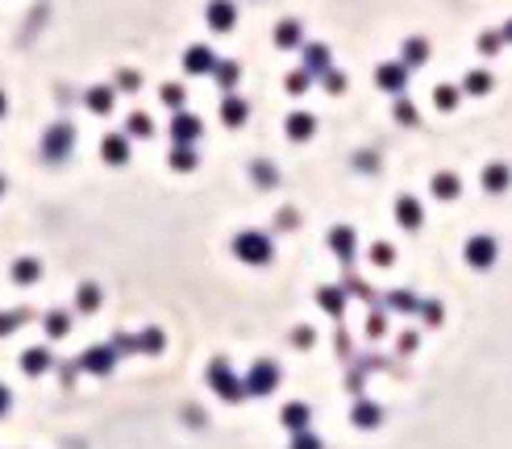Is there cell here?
Instances as JSON below:
<instances>
[{
	"instance_id": "obj_1",
	"label": "cell",
	"mask_w": 512,
	"mask_h": 449,
	"mask_svg": "<svg viewBox=\"0 0 512 449\" xmlns=\"http://www.w3.org/2000/svg\"><path fill=\"white\" fill-rule=\"evenodd\" d=\"M204 378H209V387H213L225 403H242L246 400V383L234 375L229 358H213V362H209V370H204Z\"/></svg>"
},
{
	"instance_id": "obj_2",
	"label": "cell",
	"mask_w": 512,
	"mask_h": 449,
	"mask_svg": "<svg viewBox=\"0 0 512 449\" xmlns=\"http://www.w3.org/2000/svg\"><path fill=\"white\" fill-rule=\"evenodd\" d=\"M117 354H163V345H167V337H163V329H154V325H146L142 333H113V341H109Z\"/></svg>"
},
{
	"instance_id": "obj_3",
	"label": "cell",
	"mask_w": 512,
	"mask_h": 449,
	"mask_svg": "<svg viewBox=\"0 0 512 449\" xmlns=\"http://www.w3.org/2000/svg\"><path fill=\"white\" fill-rule=\"evenodd\" d=\"M229 250H234V258L246 262V266H267L271 262V237L258 233V229H242V233L229 241Z\"/></svg>"
},
{
	"instance_id": "obj_4",
	"label": "cell",
	"mask_w": 512,
	"mask_h": 449,
	"mask_svg": "<svg viewBox=\"0 0 512 449\" xmlns=\"http://www.w3.org/2000/svg\"><path fill=\"white\" fill-rule=\"evenodd\" d=\"M71 150H75V125L59 121V125H50L46 133H42V154H46L50 163L71 158Z\"/></svg>"
},
{
	"instance_id": "obj_5",
	"label": "cell",
	"mask_w": 512,
	"mask_h": 449,
	"mask_svg": "<svg viewBox=\"0 0 512 449\" xmlns=\"http://www.w3.org/2000/svg\"><path fill=\"white\" fill-rule=\"evenodd\" d=\"M242 383H246V395H271V391L279 387V366H275L271 358H258Z\"/></svg>"
},
{
	"instance_id": "obj_6",
	"label": "cell",
	"mask_w": 512,
	"mask_h": 449,
	"mask_svg": "<svg viewBox=\"0 0 512 449\" xmlns=\"http://www.w3.org/2000/svg\"><path fill=\"white\" fill-rule=\"evenodd\" d=\"M117 350H113V345H88V350H84V354L75 358V362H79V370H88V375H113V366H117Z\"/></svg>"
},
{
	"instance_id": "obj_7",
	"label": "cell",
	"mask_w": 512,
	"mask_h": 449,
	"mask_svg": "<svg viewBox=\"0 0 512 449\" xmlns=\"http://www.w3.org/2000/svg\"><path fill=\"white\" fill-rule=\"evenodd\" d=\"M100 158H104L109 166L129 163V133H125V129H109V133L100 138Z\"/></svg>"
},
{
	"instance_id": "obj_8",
	"label": "cell",
	"mask_w": 512,
	"mask_h": 449,
	"mask_svg": "<svg viewBox=\"0 0 512 449\" xmlns=\"http://www.w3.org/2000/svg\"><path fill=\"white\" fill-rule=\"evenodd\" d=\"M167 133H171V142H179V146H192L200 133H204V125H200V117H192V113H175L167 125Z\"/></svg>"
},
{
	"instance_id": "obj_9",
	"label": "cell",
	"mask_w": 512,
	"mask_h": 449,
	"mask_svg": "<svg viewBox=\"0 0 512 449\" xmlns=\"http://www.w3.org/2000/svg\"><path fill=\"white\" fill-rule=\"evenodd\" d=\"M21 370L29 378L46 375V370H54V358H50V350H42V345H34V350H25L21 354Z\"/></svg>"
},
{
	"instance_id": "obj_10",
	"label": "cell",
	"mask_w": 512,
	"mask_h": 449,
	"mask_svg": "<svg viewBox=\"0 0 512 449\" xmlns=\"http://www.w3.org/2000/svg\"><path fill=\"white\" fill-rule=\"evenodd\" d=\"M279 420L288 433H308V420H313V412H308V403H288L283 412H279Z\"/></svg>"
},
{
	"instance_id": "obj_11",
	"label": "cell",
	"mask_w": 512,
	"mask_h": 449,
	"mask_svg": "<svg viewBox=\"0 0 512 449\" xmlns=\"http://www.w3.org/2000/svg\"><path fill=\"white\" fill-rule=\"evenodd\" d=\"M466 258H471V266H491L496 241H491V237H471V241H466Z\"/></svg>"
},
{
	"instance_id": "obj_12",
	"label": "cell",
	"mask_w": 512,
	"mask_h": 449,
	"mask_svg": "<svg viewBox=\"0 0 512 449\" xmlns=\"http://www.w3.org/2000/svg\"><path fill=\"white\" fill-rule=\"evenodd\" d=\"M9 275H13V283L29 287V283H38V279H42V262H38V258H17L13 266H9Z\"/></svg>"
},
{
	"instance_id": "obj_13",
	"label": "cell",
	"mask_w": 512,
	"mask_h": 449,
	"mask_svg": "<svg viewBox=\"0 0 512 449\" xmlns=\"http://www.w3.org/2000/svg\"><path fill=\"white\" fill-rule=\"evenodd\" d=\"M246 113H250V109H246V100L242 96H225V100H221V121H225V125H229V129H238V125H242L246 121Z\"/></svg>"
},
{
	"instance_id": "obj_14",
	"label": "cell",
	"mask_w": 512,
	"mask_h": 449,
	"mask_svg": "<svg viewBox=\"0 0 512 449\" xmlns=\"http://www.w3.org/2000/svg\"><path fill=\"white\" fill-rule=\"evenodd\" d=\"M38 312L34 308H9V312H0V337H9V333H17L21 325H29Z\"/></svg>"
},
{
	"instance_id": "obj_15",
	"label": "cell",
	"mask_w": 512,
	"mask_h": 449,
	"mask_svg": "<svg viewBox=\"0 0 512 449\" xmlns=\"http://www.w3.org/2000/svg\"><path fill=\"white\" fill-rule=\"evenodd\" d=\"M113 100H117V92H113V88H92V92L84 96L88 113H96V117H104V113H113Z\"/></svg>"
},
{
	"instance_id": "obj_16",
	"label": "cell",
	"mask_w": 512,
	"mask_h": 449,
	"mask_svg": "<svg viewBox=\"0 0 512 449\" xmlns=\"http://www.w3.org/2000/svg\"><path fill=\"white\" fill-rule=\"evenodd\" d=\"M196 163H200V154H196V146H179L175 142V150H171V158H167V166L171 171H196Z\"/></svg>"
},
{
	"instance_id": "obj_17",
	"label": "cell",
	"mask_w": 512,
	"mask_h": 449,
	"mask_svg": "<svg viewBox=\"0 0 512 449\" xmlns=\"http://www.w3.org/2000/svg\"><path fill=\"white\" fill-rule=\"evenodd\" d=\"M184 67H188L192 75H204V71H217V59H213V54H209L204 46H196V50H188Z\"/></svg>"
},
{
	"instance_id": "obj_18",
	"label": "cell",
	"mask_w": 512,
	"mask_h": 449,
	"mask_svg": "<svg viewBox=\"0 0 512 449\" xmlns=\"http://www.w3.org/2000/svg\"><path fill=\"white\" fill-rule=\"evenodd\" d=\"M329 246L338 250L341 262H350V258H354V229H346V225H341V229H333V233H329Z\"/></svg>"
},
{
	"instance_id": "obj_19",
	"label": "cell",
	"mask_w": 512,
	"mask_h": 449,
	"mask_svg": "<svg viewBox=\"0 0 512 449\" xmlns=\"http://www.w3.org/2000/svg\"><path fill=\"white\" fill-rule=\"evenodd\" d=\"M42 329H46V337H67L71 333V312H46Z\"/></svg>"
},
{
	"instance_id": "obj_20",
	"label": "cell",
	"mask_w": 512,
	"mask_h": 449,
	"mask_svg": "<svg viewBox=\"0 0 512 449\" xmlns=\"http://www.w3.org/2000/svg\"><path fill=\"white\" fill-rule=\"evenodd\" d=\"M396 216H400V225H404V229H416V225H421V204H416L413 196H404V200H400V204H396Z\"/></svg>"
},
{
	"instance_id": "obj_21",
	"label": "cell",
	"mask_w": 512,
	"mask_h": 449,
	"mask_svg": "<svg viewBox=\"0 0 512 449\" xmlns=\"http://www.w3.org/2000/svg\"><path fill=\"white\" fill-rule=\"evenodd\" d=\"M313 129H317V125H313V117H304V113L288 117V138H292V142H308Z\"/></svg>"
},
{
	"instance_id": "obj_22",
	"label": "cell",
	"mask_w": 512,
	"mask_h": 449,
	"mask_svg": "<svg viewBox=\"0 0 512 449\" xmlns=\"http://www.w3.org/2000/svg\"><path fill=\"white\" fill-rule=\"evenodd\" d=\"M100 308V287L96 283H84L75 291V312H96Z\"/></svg>"
},
{
	"instance_id": "obj_23",
	"label": "cell",
	"mask_w": 512,
	"mask_h": 449,
	"mask_svg": "<svg viewBox=\"0 0 512 449\" xmlns=\"http://www.w3.org/2000/svg\"><path fill=\"white\" fill-rule=\"evenodd\" d=\"M350 416H354V425H363V428H375L379 425V416H383V412H379V408H375V403H354V412H350Z\"/></svg>"
},
{
	"instance_id": "obj_24",
	"label": "cell",
	"mask_w": 512,
	"mask_h": 449,
	"mask_svg": "<svg viewBox=\"0 0 512 449\" xmlns=\"http://www.w3.org/2000/svg\"><path fill=\"white\" fill-rule=\"evenodd\" d=\"M125 133L129 138H154V125H150L146 113H134V117L125 121Z\"/></svg>"
},
{
	"instance_id": "obj_25",
	"label": "cell",
	"mask_w": 512,
	"mask_h": 449,
	"mask_svg": "<svg viewBox=\"0 0 512 449\" xmlns=\"http://www.w3.org/2000/svg\"><path fill=\"white\" fill-rule=\"evenodd\" d=\"M317 304L329 312V316H338L341 312V287H321L317 291Z\"/></svg>"
},
{
	"instance_id": "obj_26",
	"label": "cell",
	"mask_w": 512,
	"mask_h": 449,
	"mask_svg": "<svg viewBox=\"0 0 512 449\" xmlns=\"http://www.w3.org/2000/svg\"><path fill=\"white\" fill-rule=\"evenodd\" d=\"M217 84H221V92H234V84H238V63H217Z\"/></svg>"
},
{
	"instance_id": "obj_27",
	"label": "cell",
	"mask_w": 512,
	"mask_h": 449,
	"mask_svg": "<svg viewBox=\"0 0 512 449\" xmlns=\"http://www.w3.org/2000/svg\"><path fill=\"white\" fill-rule=\"evenodd\" d=\"M209 21H213V29H229V25H234V9H229V4H213V9H209Z\"/></svg>"
},
{
	"instance_id": "obj_28",
	"label": "cell",
	"mask_w": 512,
	"mask_h": 449,
	"mask_svg": "<svg viewBox=\"0 0 512 449\" xmlns=\"http://www.w3.org/2000/svg\"><path fill=\"white\" fill-rule=\"evenodd\" d=\"M433 191H438L441 200H450V196H458V179H454V175H438V179H433Z\"/></svg>"
},
{
	"instance_id": "obj_29",
	"label": "cell",
	"mask_w": 512,
	"mask_h": 449,
	"mask_svg": "<svg viewBox=\"0 0 512 449\" xmlns=\"http://www.w3.org/2000/svg\"><path fill=\"white\" fill-rule=\"evenodd\" d=\"M504 183H508V171H504V166H491V171H483V188L500 191Z\"/></svg>"
},
{
	"instance_id": "obj_30",
	"label": "cell",
	"mask_w": 512,
	"mask_h": 449,
	"mask_svg": "<svg viewBox=\"0 0 512 449\" xmlns=\"http://www.w3.org/2000/svg\"><path fill=\"white\" fill-rule=\"evenodd\" d=\"M163 104H167L171 113H184V88H175V84L163 88Z\"/></svg>"
},
{
	"instance_id": "obj_31",
	"label": "cell",
	"mask_w": 512,
	"mask_h": 449,
	"mask_svg": "<svg viewBox=\"0 0 512 449\" xmlns=\"http://www.w3.org/2000/svg\"><path fill=\"white\" fill-rule=\"evenodd\" d=\"M250 175H254L263 188H271V183H275V166H267V163H254V166H250Z\"/></svg>"
},
{
	"instance_id": "obj_32",
	"label": "cell",
	"mask_w": 512,
	"mask_h": 449,
	"mask_svg": "<svg viewBox=\"0 0 512 449\" xmlns=\"http://www.w3.org/2000/svg\"><path fill=\"white\" fill-rule=\"evenodd\" d=\"M292 449H325V445H321V441H317V437H313V433H296Z\"/></svg>"
},
{
	"instance_id": "obj_33",
	"label": "cell",
	"mask_w": 512,
	"mask_h": 449,
	"mask_svg": "<svg viewBox=\"0 0 512 449\" xmlns=\"http://www.w3.org/2000/svg\"><path fill=\"white\" fill-rule=\"evenodd\" d=\"M371 262H375V266H391V246H375V250H371Z\"/></svg>"
},
{
	"instance_id": "obj_34",
	"label": "cell",
	"mask_w": 512,
	"mask_h": 449,
	"mask_svg": "<svg viewBox=\"0 0 512 449\" xmlns=\"http://www.w3.org/2000/svg\"><path fill=\"white\" fill-rule=\"evenodd\" d=\"M117 88H121V92H138V75L121 71V75H117Z\"/></svg>"
},
{
	"instance_id": "obj_35",
	"label": "cell",
	"mask_w": 512,
	"mask_h": 449,
	"mask_svg": "<svg viewBox=\"0 0 512 449\" xmlns=\"http://www.w3.org/2000/svg\"><path fill=\"white\" fill-rule=\"evenodd\" d=\"M275 229H283V233L296 229V213H279V216H275Z\"/></svg>"
},
{
	"instance_id": "obj_36",
	"label": "cell",
	"mask_w": 512,
	"mask_h": 449,
	"mask_svg": "<svg viewBox=\"0 0 512 449\" xmlns=\"http://www.w3.org/2000/svg\"><path fill=\"white\" fill-rule=\"evenodd\" d=\"M391 308H400V312H413L416 300H413V296H391Z\"/></svg>"
},
{
	"instance_id": "obj_37",
	"label": "cell",
	"mask_w": 512,
	"mask_h": 449,
	"mask_svg": "<svg viewBox=\"0 0 512 449\" xmlns=\"http://www.w3.org/2000/svg\"><path fill=\"white\" fill-rule=\"evenodd\" d=\"M9 408H13V395H9V387H4V383H0V416H4V412H9Z\"/></svg>"
},
{
	"instance_id": "obj_38",
	"label": "cell",
	"mask_w": 512,
	"mask_h": 449,
	"mask_svg": "<svg viewBox=\"0 0 512 449\" xmlns=\"http://www.w3.org/2000/svg\"><path fill=\"white\" fill-rule=\"evenodd\" d=\"M292 341L300 345V350H304V345H313V333H308V329H300V333H292Z\"/></svg>"
},
{
	"instance_id": "obj_39",
	"label": "cell",
	"mask_w": 512,
	"mask_h": 449,
	"mask_svg": "<svg viewBox=\"0 0 512 449\" xmlns=\"http://www.w3.org/2000/svg\"><path fill=\"white\" fill-rule=\"evenodd\" d=\"M304 84H308L304 75H292V79H288V88H292V96H300V92H304Z\"/></svg>"
},
{
	"instance_id": "obj_40",
	"label": "cell",
	"mask_w": 512,
	"mask_h": 449,
	"mask_svg": "<svg viewBox=\"0 0 512 449\" xmlns=\"http://www.w3.org/2000/svg\"><path fill=\"white\" fill-rule=\"evenodd\" d=\"M0 117H4V92H0Z\"/></svg>"
},
{
	"instance_id": "obj_41",
	"label": "cell",
	"mask_w": 512,
	"mask_h": 449,
	"mask_svg": "<svg viewBox=\"0 0 512 449\" xmlns=\"http://www.w3.org/2000/svg\"><path fill=\"white\" fill-rule=\"evenodd\" d=\"M0 196H4V175H0Z\"/></svg>"
}]
</instances>
